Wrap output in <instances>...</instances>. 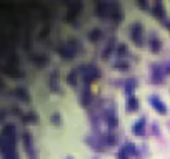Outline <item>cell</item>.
Here are the masks:
<instances>
[{
  "instance_id": "6da1fadb",
  "label": "cell",
  "mask_w": 170,
  "mask_h": 159,
  "mask_svg": "<svg viewBox=\"0 0 170 159\" xmlns=\"http://www.w3.org/2000/svg\"><path fill=\"white\" fill-rule=\"evenodd\" d=\"M140 33H142L140 23H132V25H130V35H132V38L137 43H140Z\"/></svg>"
},
{
  "instance_id": "7a4b0ae2",
  "label": "cell",
  "mask_w": 170,
  "mask_h": 159,
  "mask_svg": "<svg viewBox=\"0 0 170 159\" xmlns=\"http://www.w3.org/2000/svg\"><path fill=\"white\" fill-rule=\"evenodd\" d=\"M148 100H150V103H154V104H155V108H157L158 111H162V113L165 111V106H164V103H162V101L158 100V98L155 96V94H152V96L148 98Z\"/></svg>"
},
{
  "instance_id": "3957f363",
  "label": "cell",
  "mask_w": 170,
  "mask_h": 159,
  "mask_svg": "<svg viewBox=\"0 0 170 159\" xmlns=\"http://www.w3.org/2000/svg\"><path fill=\"white\" fill-rule=\"evenodd\" d=\"M13 93H15L17 96L20 98V100H23V101H27V100H28V94L22 90V88H15V90H13Z\"/></svg>"
},
{
  "instance_id": "277c9868",
  "label": "cell",
  "mask_w": 170,
  "mask_h": 159,
  "mask_svg": "<svg viewBox=\"0 0 170 159\" xmlns=\"http://www.w3.org/2000/svg\"><path fill=\"white\" fill-rule=\"evenodd\" d=\"M98 35H100V30H90V31H88V38H90L92 41H94V40H97V38H98Z\"/></svg>"
},
{
  "instance_id": "5b68a950",
  "label": "cell",
  "mask_w": 170,
  "mask_h": 159,
  "mask_svg": "<svg viewBox=\"0 0 170 159\" xmlns=\"http://www.w3.org/2000/svg\"><path fill=\"white\" fill-rule=\"evenodd\" d=\"M135 106H137V100L132 98V96H129V100H127V108L132 109V108H135Z\"/></svg>"
}]
</instances>
